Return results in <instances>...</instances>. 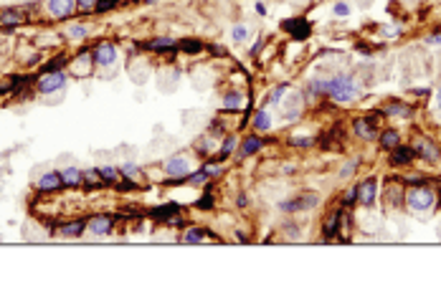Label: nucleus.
Listing matches in <instances>:
<instances>
[{
  "mask_svg": "<svg viewBox=\"0 0 441 296\" xmlns=\"http://www.w3.org/2000/svg\"><path fill=\"white\" fill-rule=\"evenodd\" d=\"M312 89L314 91H327L335 101H352L358 96V86H355V81H352V76H347V74H340V76H335L330 81H314Z\"/></svg>",
  "mask_w": 441,
  "mask_h": 296,
  "instance_id": "nucleus-1",
  "label": "nucleus"
},
{
  "mask_svg": "<svg viewBox=\"0 0 441 296\" xmlns=\"http://www.w3.org/2000/svg\"><path fill=\"white\" fill-rule=\"evenodd\" d=\"M406 203H408L411 210L423 213V210H429V207L434 205V193H431V190H429L426 185H418L416 190H411V193H408Z\"/></svg>",
  "mask_w": 441,
  "mask_h": 296,
  "instance_id": "nucleus-2",
  "label": "nucleus"
},
{
  "mask_svg": "<svg viewBox=\"0 0 441 296\" xmlns=\"http://www.w3.org/2000/svg\"><path fill=\"white\" fill-rule=\"evenodd\" d=\"M375 198H378V180L370 178V180H365V182L358 187V200H360L363 207H373V205H375Z\"/></svg>",
  "mask_w": 441,
  "mask_h": 296,
  "instance_id": "nucleus-3",
  "label": "nucleus"
},
{
  "mask_svg": "<svg viewBox=\"0 0 441 296\" xmlns=\"http://www.w3.org/2000/svg\"><path fill=\"white\" fill-rule=\"evenodd\" d=\"M64 86H66V74H61V71H48V74L38 81V91L51 94V91L64 89Z\"/></svg>",
  "mask_w": 441,
  "mask_h": 296,
  "instance_id": "nucleus-4",
  "label": "nucleus"
},
{
  "mask_svg": "<svg viewBox=\"0 0 441 296\" xmlns=\"http://www.w3.org/2000/svg\"><path fill=\"white\" fill-rule=\"evenodd\" d=\"M92 59H94L99 66H112L114 59H117V48H114L112 43H99V46L94 48Z\"/></svg>",
  "mask_w": 441,
  "mask_h": 296,
  "instance_id": "nucleus-5",
  "label": "nucleus"
},
{
  "mask_svg": "<svg viewBox=\"0 0 441 296\" xmlns=\"http://www.w3.org/2000/svg\"><path fill=\"white\" fill-rule=\"evenodd\" d=\"M317 205V195H299L297 200H289V203H279V207L281 210H287V213H292V210H309V207H314Z\"/></svg>",
  "mask_w": 441,
  "mask_h": 296,
  "instance_id": "nucleus-6",
  "label": "nucleus"
},
{
  "mask_svg": "<svg viewBox=\"0 0 441 296\" xmlns=\"http://www.w3.org/2000/svg\"><path fill=\"white\" fill-rule=\"evenodd\" d=\"M165 172H168V175H172V178H185L188 172H190V165H188L185 157H170V160L165 162Z\"/></svg>",
  "mask_w": 441,
  "mask_h": 296,
  "instance_id": "nucleus-7",
  "label": "nucleus"
},
{
  "mask_svg": "<svg viewBox=\"0 0 441 296\" xmlns=\"http://www.w3.org/2000/svg\"><path fill=\"white\" fill-rule=\"evenodd\" d=\"M284 30L289 33V36H294V38H307L312 28H309V23L302 21V18H292V21L284 23Z\"/></svg>",
  "mask_w": 441,
  "mask_h": 296,
  "instance_id": "nucleus-8",
  "label": "nucleus"
},
{
  "mask_svg": "<svg viewBox=\"0 0 441 296\" xmlns=\"http://www.w3.org/2000/svg\"><path fill=\"white\" fill-rule=\"evenodd\" d=\"M61 185H64L61 172H46V175H41V178H38V182H36V187H38V190H59Z\"/></svg>",
  "mask_w": 441,
  "mask_h": 296,
  "instance_id": "nucleus-9",
  "label": "nucleus"
},
{
  "mask_svg": "<svg viewBox=\"0 0 441 296\" xmlns=\"http://www.w3.org/2000/svg\"><path fill=\"white\" fill-rule=\"evenodd\" d=\"M71 8H74L71 0H51L48 3V10H51L54 18H68V15H71Z\"/></svg>",
  "mask_w": 441,
  "mask_h": 296,
  "instance_id": "nucleus-10",
  "label": "nucleus"
},
{
  "mask_svg": "<svg viewBox=\"0 0 441 296\" xmlns=\"http://www.w3.org/2000/svg\"><path fill=\"white\" fill-rule=\"evenodd\" d=\"M413 152H416V154H421V157H426V160H436V157H439V149L429 142V139H423V137H418V139H416Z\"/></svg>",
  "mask_w": 441,
  "mask_h": 296,
  "instance_id": "nucleus-11",
  "label": "nucleus"
},
{
  "mask_svg": "<svg viewBox=\"0 0 441 296\" xmlns=\"http://www.w3.org/2000/svg\"><path fill=\"white\" fill-rule=\"evenodd\" d=\"M89 228H92V233H94V236H104V233H109V231H112V218H109V215H97V218H92Z\"/></svg>",
  "mask_w": 441,
  "mask_h": 296,
  "instance_id": "nucleus-12",
  "label": "nucleus"
},
{
  "mask_svg": "<svg viewBox=\"0 0 441 296\" xmlns=\"http://www.w3.org/2000/svg\"><path fill=\"white\" fill-rule=\"evenodd\" d=\"M18 23H23V13H21V10L8 8V10L0 13V26H3V28H13V26H18Z\"/></svg>",
  "mask_w": 441,
  "mask_h": 296,
  "instance_id": "nucleus-13",
  "label": "nucleus"
},
{
  "mask_svg": "<svg viewBox=\"0 0 441 296\" xmlns=\"http://www.w3.org/2000/svg\"><path fill=\"white\" fill-rule=\"evenodd\" d=\"M61 180H64V185H68V187H76V185L84 182V172H79L76 167H66V170L61 172Z\"/></svg>",
  "mask_w": 441,
  "mask_h": 296,
  "instance_id": "nucleus-14",
  "label": "nucleus"
},
{
  "mask_svg": "<svg viewBox=\"0 0 441 296\" xmlns=\"http://www.w3.org/2000/svg\"><path fill=\"white\" fill-rule=\"evenodd\" d=\"M413 157H416L413 147H398L396 145V149H393V165H406V162H411Z\"/></svg>",
  "mask_w": 441,
  "mask_h": 296,
  "instance_id": "nucleus-15",
  "label": "nucleus"
},
{
  "mask_svg": "<svg viewBox=\"0 0 441 296\" xmlns=\"http://www.w3.org/2000/svg\"><path fill=\"white\" fill-rule=\"evenodd\" d=\"M243 107H246V96L238 91H231L223 99V109H243Z\"/></svg>",
  "mask_w": 441,
  "mask_h": 296,
  "instance_id": "nucleus-16",
  "label": "nucleus"
},
{
  "mask_svg": "<svg viewBox=\"0 0 441 296\" xmlns=\"http://www.w3.org/2000/svg\"><path fill=\"white\" fill-rule=\"evenodd\" d=\"M355 132H358L360 137H365V139H373V137H375V129H373V124H370L368 119H358V121H355Z\"/></svg>",
  "mask_w": 441,
  "mask_h": 296,
  "instance_id": "nucleus-17",
  "label": "nucleus"
},
{
  "mask_svg": "<svg viewBox=\"0 0 441 296\" xmlns=\"http://www.w3.org/2000/svg\"><path fill=\"white\" fill-rule=\"evenodd\" d=\"M261 149V137H249L243 142V149H241V154L243 157H249V154H254V152H259Z\"/></svg>",
  "mask_w": 441,
  "mask_h": 296,
  "instance_id": "nucleus-18",
  "label": "nucleus"
},
{
  "mask_svg": "<svg viewBox=\"0 0 441 296\" xmlns=\"http://www.w3.org/2000/svg\"><path fill=\"white\" fill-rule=\"evenodd\" d=\"M81 231H84V220H76V223L64 225V228H61V236H66V238H76V236H81Z\"/></svg>",
  "mask_w": 441,
  "mask_h": 296,
  "instance_id": "nucleus-19",
  "label": "nucleus"
},
{
  "mask_svg": "<svg viewBox=\"0 0 441 296\" xmlns=\"http://www.w3.org/2000/svg\"><path fill=\"white\" fill-rule=\"evenodd\" d=\"M385 114L388 117H408L411 109L406 107V104H391V107H385Z\"/></svg>",
  "mask_w": 441,
  "mask_h": 296,
  "instance_id": "nucleus-20",
  "label": "nucleus"
},
{
  "mask_svg": "<svg viewBox=\"0 0 441 296\" xmlns=\"http://www.w3.org/2000/svg\"><path fill=\"white\" fill-rule=\"evenodd\" d=\"M254 127H256V129H261V132H267V129L271 127L269 114H267V112H259V114L254 117Z\"/></svg>",
  "mask_w": 441,
  "mask_h": 296,
  "instance_id": "nucleus-21",
  "label": "nucleus"
},
{
  "mask_svg": "<svg viewBox=\"0 0 441 296\" xmlns=\"http://www.w3.org/2000/svg\"><path fill=\"white\" fill-rule=\"evenodd\" d=\"M380 145H383V147H388V149H393V147L398 145V134H396L393 129L383 132V137H380Z\"/></svg>",
  "mask_w": 441,
  "mask_h": 296,
  "instance_id": "nucleus-22",
  "label": "nucleus"
},
{
  "mask_svg": "<svg viewBox=\"0 0 441 296\" xmlns=\"http://www.w3.org/2000/svg\"><path fill=\"white\" fill-rule=\"evenodd\" d=\"M99 175H102L104 182H117V180H119V170H114V167H102Z\"/></svg>",
  "mask_w": 441,
  "mask_h": 296,
  "instance_id": "nucleus-23",
  "label": "nucleus"
},
{
  "mask_svg": "<svg viewBox=\"0 0 441 296\" xmlns=\"http://www.w3.org/2000/svg\"><path fill=\"white\" fill-rule=\"evenodd\" d=\"M338 220H340V215L338 213H332L330 218H327V223H325V236L330 238V236H335V228H338Z\"/></svg>",
  "mask_w": 441,
  "mask_h": 296,
  "instance_id": "nucleus-24",
  "label": "nucleus"
},
{
  "mask_svg": "<svg viewBox=\"0 0 441 296\" xmlns=\"http://www.w3.org/2000/svg\"><path fill=\"white\" fill-rule=\"evenodd\" d=\"M203 236H205V233H203L201 228H193V231H188V233L183 236V240H185V243H201Z\"/></svg>",
  "mask_w": 441,
  "mask_h": 296,
  "instance_id": "nucleus-25",
  "label": "nucleus"
},
{
  "mask_svg": "<svg viewBox=\"0 0 441 296\" xmlns=\"http://www.w3.org/2000/svg\"><path fill=\"white\" fill-rule=\"evenodd\" d=\"M172 46H175V41H172V38H155V41H150V48H155V51L172 48Z\"/></svg>",
  "mask_w": 441,
  "mask_h": 296,
  "instance_id": "nucleus-26",
  "label": "nucleus"
},
{
  "mask_svg": "<svg viewBox=\"0 0 441 296\" xmlns=\"http://www.w3.org/2000/svg\"><path fill=\"white\" fill-rule=\"evenodd\" d=\"M84 182H86V185H99V182H102L99 170H86V172H84Z\"/></svg>",
  "mask_w": 441,
  "mask_h": 296,
  "instance_id": "nucleus-27",
  "label": "nucleus"
},
{
  "mask_svg": "<svg viewBox=\"0 0 441 296\" xmlns=\"http://www.w3.org/2000/svg\"><path fill=\"white\" fill-rule=\"evenodd\" d=\"M117 3H119V0H97V5H94V8H97L99 13H107V10H112Z\"/></svg>",
  "mask_w": 441,
  "mask_h": 296,
  "instance_id": "nucleus-28",
  "label": "nucleus"
},
{
  "mask_svg": "<svg viewBox=\"0 0 441 296\" xmlns=\"http://www.w3.org/2000/svg\"><path fill=\"white\" fill-rule=\"evenodd\" d=\"M175 213V207L172 205H165V207H157V210H152V215L155 218H160V220H165L168 215H172Z\"/></svg>",
  "mask_w": 441,
  "mask_h": 296,
  "instance_id": "nucleus-29",
  "label": "nucleus"
},
{
  "mask_svg": "<svg viewBox=\"0 0 441 296\" xmlns=\"http://www.w3.org/2000/svg\"><path fill=\"white\" fill-rule=\"evenodd\" d=\"M332 13L338 15V18H347V15H350V5H347V3H338V5L332 8Z\"/></svg>",
  "mask_w": 441,
  "mask_h": 296,
  "instance_id": "nucleus-30",
  "label": "nucleus"
},
{
  "mask_svg": "<svg viewBox=\"0 0 441 296\" xmlns=\"http://www.w3.org/2000/svg\"><path fill=\"white\" fill-rule=\"evenodd\" d=\"M231 36H234V41H246L249 38V30H246V26H236Z\"/></svg>",
  "mask_w": 441,
  "mask_h": 296,
  "instance_id": "nucleus-31",
  "label": "nucleus"
},
{
  "mask_svg": "<svg viewBox=\"0 0 441 296\" xmlns=\"http://www.w3.org/2000/svg\"><path fill=\"white\" fill-rule=\"evenodd\" d=\"M139 172V167L137 165H132V162H127V165H122V170H119V175H125V178H130V175H137Z\"/></svg>",
  "mask_w": 441,
  "mask_h": 296,
  "instance_id": "nucleus-32",
  "label": "nucleus"
},
{
  "mask_svg": "<svg viewBox=\"0 0 441 296\" xmlns=\"http://www.w3.org/2000/svg\"><path fill=\"white\" fill-rule=\"evenodd\" d=\"M68 36L71 38H84L86 36V26H71L68 28Z\"/></svg>",
  "mask_w": 441,
  "mask_h": 296,
  "instance_id": "nucleus-33",
  "label": "nucleus"
},
{
  "mask_svg": "<svg viewBox=\"0 0 441 296\" xmlns=\"http://www.w3.org/2000/svg\"><path fill=\"white\" fill-rule=\"evenodd\" d=\"M355 200H358V187H350L347 193H345V198H342V203H345V205H352Z\"/></svg>",
  "mask_w": 441,
  "mask_h": 296,
  "instance_id": "nucleus-34",
  "label": "nucleus"
},
{
  "mask_svg": "<svg viewBox=\"0 0 441 296\" xmlns=\"http://www.w3.org/2000/svg\"><path fill=\"white\" fill-rule=\"evenodd\" d=\"M205 180H208V175H205L203 170H201V172H196V175H190V185H203Z\"/></svg>",
  "mask_w": 441,
  "mask_h": 296,
  "instance_id": "nucleus-35",
  "label": "nucleus"
},
{
  "mask_svg": "<svg viewBox=\"0 0 441 296\" xmlns=\"http://www.w3.org/2000/svg\"><path fill=\"white\" fill-rule=\"evenodd\" d=\"M234 145H236V139H234V137H228L226 142H223V147H221V157H226V154L234 149Z\"/></svg>",
  "mask_w": 441,
  "mask_h": 296,
  "instance_id": "nucleus-36",
  "label": "nucleus"
},
{
  "mask_svg": "<svg viewBox=\"0 0 441 296\" xmlns=\"http://www.w3.org/2000/svg\"><path fill=\"white\" fill-rule=\"evenodd\" d=\"M284 91H287L284 86H279V89H274V94L269 96V101H271V104H279V99H281V94H284Z\"/></svg>",
  "mask_w": 441,
  "mask_h": 296,
  "instance_id": "nucleus-37",
  "label": "nucleus"
},
{
  "mask_svg": "<svg viewBox=\"0 0 441 296\" xmlns=\"http://www.w3.org/2000/svg\"><path fill=\"white\" fill-rule=\"evenodd\" d=\"M309 142H312V139H309V137H299V134H297V137L292 139V145H302V147H307Z\"/></svg>",
  "mask_w": 441,
  "mask_h": 296,
  "instance_id": "nucleus-38",
  "label": "nucleus"
},
{
  "mask_svg": "<svg viewBox=\"0 0 441 296\" xmlns=\"http://www.w3.org/2000/svg\"><path fill=\"white\" fill-rule=\"evenodd\" d=\"M352 170H355V162H347V165L342 167L340 175H342V178H350V175H352Z\"/></svg>",
  "mask_w": 441,
  "mask_h": 296,
  "instance_id": "nucleus-39",
  "label": "nucleus"
},
{
  "mask_svg": "<svg viewBox=\"0 0 441 296\" xmlns=\"http://www.w3.org/2000/svg\"><path fill=\"white\" fill-rule=\"evenodd\" d=\"M203 172H205V175H218V172H221V167H218V165H208Z\"/></svg>",
  "mask_w": 441,
  "mask_h": 296,
  "instance_id": "nucleus-40",
  "label": "nucleus"
},
{
  "mask_svg": "<svg viewBox=\"0 0 441 296\" xmlns=\"http://www.w3.org/2000/svg\"><path fill=\"white\" fill-rule=\"evenodd\" d=\"M79 8H94L97 5V0H76Z\"/></svg>",
  "mask_w": 441,
  "mask_h": 296,
  "instance_id": "nucleus-41",
  "label": "nucleus"
},
{
  "mask_svg": "<svg viewBox=\"0 0 441 296\" xmlns=\"http://www.w3.org/2000/svg\"><path fill=\"white\" fill-rule=\"evenodd\" d=\"M426 41H429V43H439V46H441V33H436V36H429Z\"/></svg>",
  "mask_w": 441,
  "mask_h": 296,
  "instance_id": "nucleus-42",
  "label": "nucleus"
},
{
  "mask_svg": "<svg viewBox=\"0 0 441 296\" xmlns=\"http://www.w3.org/2000/svg\"><path fill=\"white\" fill-rule=\"evenodd\" d=\"M436 104H439V109H441V91H439V99H436Z\"/></svg>",
  "mask_w": 441,
  "mask_h": 296,
  "instance_id": "nucleus-43",
  "label": "nucleus"
},
{
  "mask_svg": "<svg viewBox=\"0 0 441 296\" xmlns=\"http://www.w3.org/2000/svg\"><path fill=\"white\" fill-rule=\"evenodd\" d=\"M147 3H155V0H147Z\"/></svg>",
  "mask_w": 441,
  "mask_h": 296,
  "instance_id": "nucleus-44",
  "label": "nucleus"
}]
</instances>
